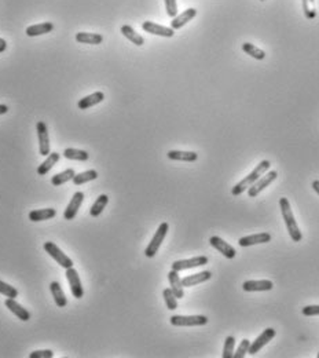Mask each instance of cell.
I'll list each match as a JSON object with an SVG mask.
<instances>
[{"mask_svg": "<svg viewBox=\"0 0 319 358\" xmlns=\"http://www.w3.org/2000/svg\"><path fill=\"white\" fill-rule=\"evenodd\" d=\"M0 294L5 295L6 298L15 299L18 296V289L14 288V287H11L10 284L5 283V281L0 280Z\"/></svg>", "mask_w": 319, "mask_h": 358, "instance_id": "cell-35", "label": "cell"}, {"mask_svg": "<svg viewBox=\"0 0 319 358\" xmlns=\"http://www.w3.org/2000/svg\"><path fill=\"white\" fill-rule=\"evenodd\" d=\"M197 10L196 9H187L184 10L182 14H178L175 18H172L171 21V28L173 31H178L180 28H183L187 22H190L193 18H196Z\"/></svg>", "mask_w": 319, "mask_h": 358, "instance_id": "cell-17", "label": "cell"}, {"mask_svg": "<svg viewBox=\"0 0 319 358\" xmlns=\"http://www.w3.org/2000/svg\"><path fill=\"white\" fill-rule=\"evenodd\" d=\"M271 241V234L270 233H256L251 234V236H245L238 240L240 247H252V245H257V244H267Z\"/></svg>", "mask_w": 319, "mask_h": 358, "instance_id": "cell-15", "label": "cell"}, {"mask_svg": "<svg viewBox=\"0 0 319 358\" xmlns=\"http://www.w3.org/2000/svg\"><path fill=\"white\" fill-rule=\"evenodd\" d=\"M74 175L76 174H74L73 168H68V170L62 171L60 174L54 175V176L51 178V184L54 185V186H61V185L66 184L69 181H73Z\"/></svg>", "mask_w": 319, "mask_h": 358, "instance_id": "cell-30", "label": "cell"}, {"mask_svg": "<svg viewBox=\"0 0 319 358\" xmlns=\"http://www.w3.org/2000/svg\"><path fill=\"white\" fill-rule=\"evenodd\" d=\"M9 112V106L5 105V104H0V116L6 115Z\"/></svg>", "mask_w": 319, "mask_h": 358, "instance_id": "cell-42", "label": "cell"}, {"mask_svg": "<svg viewBox=\"0 0 319 358\" xmlns=\"http://www.w3.org/2000/svg\"><path fill=\"white\" fill-rule=\"evenodd\" d=\"M64 157L68 160H76V161H87L90 159L88 151L80 150V149H74V147H68L64 150Z\"/></svg>", "mask_w": 319, "mask_h": 358, "instance_id": "cell-29", "label": "cell"}, {"mask_svg": "<svg viewBox=\"0 0 319 358\" xmlns=\"http://www.w3.org/2000/svg\"><path fill=\"white\" fill-rule=\"evenodd\" d=\"M274 288L271 280H248L242 284V289L245 292H265Z\"/></svg>", "mask_w": 319, "mask_h": 358, "instance_id": "cell-14", "label": "cell"}, {"mask_svg": "<svg viewBox=\"0 0 319 358\" xmlns=\"http://www.w3.org/2000/svg\"><path fill=\"white\" fill-rule=\"evenodd\" d=\"M168 281L171 285V289L173 291V294L178 299L184 298V287L182 284V278L179 277V271L171 270L168 273Z\"/></svg>", "mask_w": 319, "mask_h": 358, "instance_id": "cell-20", "label": "cell"}, {"mask_svg": "<svg viewBox=\"0 0 319 358\" xmlns=\"http://www.w3.org/2000/svg\"><path fill=\"white\" fill-rule=\"evenodd\" d=\"M83 201H84V193L83 192L74 193L73 197H72V200L69 201L68 207H66V210H65L64 212L65 220H72L76 218L78 210H80V207H82Z\"/></svg>", "mask_w": 319, "mask_h": 358, "instance_id": "cell-13", "label": "cell"}, {"mask_svg": "<svg viewBox=\"0 0 319 358\" xmlns=\"http://www.w3.org/2000/svg\"><path fill=\"white\" fill-rule=\"evenodd\" d=\"M275 335H277L275 329H273V328H265L253 342H251V346H249V351H248V353L251 354V355H255L256 353H259L265 344L269 343V342H271V340L275 338Z\"/></svg>", "mask_w": 319, "mask_h": 358, "instance_id": "cell-9", "label": "cell"}, {"mask_svg": "<svg viewBox=\"0 0 319 358\" xmlns=\"http://www.w3.org/2000/svg\"><path fill=\"white\" fill-rule=\"evenodd\" d=\"M318 358H319V353H318Z\"/></svg>", "mask_w": 319, "mask_h": 358, "instance_id": "cell-45", "label": "cell"}, {"mask_svg": "<svg viewBox=\"0 0 319 358\" xmlns=\"http://www.w3.org/2000/svg\"><path fill=\"white\" fill-rule=\"evenodd\" d=\"M312 189H314L315 192H316V194L319 196V181L318 179H315L314 182H312Z\"/></svg>", "mask_w": 319, "mask_h": 358, "instance_id": "cell-43", "label": "cell"}, {"mask_svg": "<svg viewBox=\"0 0 319 358\" xmlns=\"http://www.w3.org/2000/svg\"><path fill=\"white\" fill-rule=\"evenodd\" d=\"M242 51L246 53L248 55H251L252 58H255L257 61H263L265 58L264 51L259 48L257 46H255V44H252V43H244L242 44Z\"/></svg>", "mask_w": 319, "mask_h": 358, "instance_id": "cell-31", "label": "cell"}, {"mask_svg": "<svg viewBox=\"0 0 319 358\" xmlns=\"http://www.w3.org/2000/svg\"><path fill=\"white\" fill-rule=\"evenodd\" d=\"M60 159H61V155L58 153V151H52V153H50V155L47 156L46 160L43 161V163L37 167V174L40 175V176H44V175L48 174V172L52 170V167L60 161Z\"/></svg>", "mask_w": 319, "mask_h": 358, "instance_id": "cell-22", "label": "cell"}, {"mask_svg": "<svg viewBox=\"0 0 319 358\" xmlns=\"http://www.w3.org/2000/svg\"><path fill=\"white\" fill-rule=\"evenodd\" d=\"M270 167H271V163H270L269 160L260 161L259 164L256 165L255 170L252 171L251 174L248 175V176H245V178L242 179V181H240V182H238V184L235 185L233 189H231V194H233L234 197L241 196L242 193L251 188L252 185L255 184L256 181H257V179H259L261 175H264L265 172L270 170Z\"/></svg>", "mask_w": 319, "mask_h": 358, "instance_id": "cell-2", "label": "cell"}, {"mask_svg": "<svg viewBox=\"0 0 319 358\" xmlns=\"http://www.w3.org/2000/svg\"><path fill=\"white\" fill-rule=\"evenodd\" d=\"M44 251H46L60 266L64 267V269L73 267V261H72L66 253H64V251H62L57 244L47 241V243H44Z\"/></svg>", "mask_w": 319, "mask_h": 358, "instance_id": "cell-4", "label": "cell"}, {"mask_svg": "<svg viewBox=\"0 0 319 358\" xmlns=\"http://www.w3.org/2000/svg\"><path fill=\"white\" fill-rule=\"evenodd\" d=\"M210 277H212V273H210V271H201V273H196V274H190L183 277L182 284L183 287H186V288H189V287H196V285L209 281Z\"/></svg>", "mask_w": 319, "mask_h": 358, "instance_id": "cell-18", "label": "cell"}, {"mask_svg": "<svg viewBox=\"0 0 319 358\" xmlns=\"http://www.w3.org/2000/svg\"><path fill=\"white\" fill-rule=\"evenodd\" d=\"M76 41L82 44H91L96 46L103 41V36L99 33H88V32H78L76 33Z\"/></svg>", "mask_w": 319, "mask_h": 358, "instance_id": "cell-26", "label": "cell"}, {"mask_svg": "<svg viewBox=\"0 0 319 358\" xmlns=\"http://www.w3.org/2000/svg\"><path fill=\"white\" fill-rule=\"evenodd\" d=\"M108 202H109V196L108 194H100L99 197L95 200V202L92 204L91 208H90V215L94 216V218L99 216L106 208V206H108Z\"/></svg>", "mask_w": 319, "mask_h": 358, "instance_id": "cell-28", "label": "cell"}, {"mask_svg": "<svg viewBox=\"0 0 319 358\" xmlns=\"http://www.w3.org/2000/svg\"><path fill=\"white\" fill-rule=\"evenodd\" d=\"M206 316H172L169 318L173 326H202L208 324Z\"/></svg>", "mask_w": 319, "mask_h": 358, "instance_id": "cell-6", "label": "cell"}, {"mask_svg": "<svg viewBox=\"0 0 319 358\" xmlns=\"http://www.w3.org/2000/svg\"><path fill=\"white\" fill-rule=\"evenodd\" d=\"M120 31H121V33H123V36L127 37L128 40L131 41V43H134L135 46L141 47L145 44V39H143V37H142L132 27H129V25H123Z\"/></svg>", "mask_w": 319, "mask_h": 358, "instance_id": "cell-27", "label": "cell"}, {"mask_svg": "<svg viewBox=\"0 0 319 358\" xmlns=\"http://www.w3.org/2000/svg\"><path fill=\"white\" fill-rule=\"evenodd\" d=\"M301 313H303V316L306 317L319 316V304H310V306H306V308H303Z\"/></svg>", "mask_w": 319, "mask_h": 358, "instance_id": "cell-40", "label": "cell"}, {"mask_svg": "<svg viewBox=\"0 0 319 358\" xmlns=\"http://www.w3.org/2000/svg\"><path fill=\"white\" fill-rule=\"evenodd\" d=\"M208 262H209L208 257H204V255L190 258V259L175 261L172 263V270L183 271V270H189V269H196V267L205 266V265H208Z\"/></svg>", "mask_w": 319, "mask_h": 358, "instance_id": "cell-7", "label": "cell"}, {"mask_svg": "<svg viewBox=\"0 0 319 358\" xmlns=\"http://www.w3.org/2000/svg\"><path fill=\"white\" fill-rule=\"evenodd\" d=\"M165 2V10L171 18H175L178 15V3L176 0H164Z\"/></svg>", "mask_w": 319, "mask_h": 358, "instance_id": "cell-38", "label": "cell"}, {"mask_svg": "<svg viewBox=\"0 0 319 358\" xmlns=\"http://www.w3.org/2000/svg\"><path fill=\"white\" fill-rule=\"evenodd\" d=\"M6 50H7V41L0 37V53H3Z\"/></svg>", "mask_w": 319, "mask_h": 358, "instance_id": "cell-41", "label": "cell"}, {"mask_svg": "<svg viewBox=\"0 0 319 358\" xmlns=\"http://www.w3.org/2000/svg\"><path fill=\"white\" fill-rule=\"evenodd\" d=\"M54 351L52 350H36L29 354V358H52Z\"/></svg>", "mask_w": 319, "mask_h": 358, "instance_id": "cell-39", "label": "cell"}, {"mask_svg": "<svg viewBox=\"0 0 319 358\" xmlns=\"http://www.w3.org/2000/svg\"><path fill=\"white\" fill-rule=\"evenodd\" d=\"M234 350H235V338L234 336H227L224 340L223 346V353L222 357L223 358H233Z\"/></svg>", "mask_w": 319, "mask_h": 358, "instance_id": "cell-34", "label": "cell"}, {"mask_svg": "<svg viewBox=\"0 0 319 358\" xmlns=\"http://www.w3.org/2000/svg\"><path fill=\"white\" fill-rule=\"evenodd\" d=\"M36 131L37 138H39V151H40L41 156H48L51 153V145L46 123L44 121H37Z\"/></svg>", "mask_w": 319, "mask_h": 358, "instance_id": "cell-8", "label": "cell"}, {"mask_svg": "<svg viewBox=\"0 0 319 358\" xmlns=\"http://www.w3.org/2000/svg\"><path fill=\"white\" fill-rule=\"evenodd\" d=\"M54 31V25L52 22H41V23H36V25H32V27H28L25 33L26 36L29 37H36V36H41V35H46V33H50Z\"/></svg>", "mask_w": 319, "mask_h": 358, "instance_id": "cell-23", "label": "cell"}, {"mask_svg": "<svg viewBox=\"0 0 319 358\" xmlns=\"http://www.w3.org/2000/svg\"><path fill=\"white\" fill-rule=\"evenodd\" d=\"M5 304H6V308L9 309L14 316L18 317L21 321H29V320H31V312H28L26 309L23 308V306H21L15 299L7 298L6 299Z\"/></svg>", "mask_w": 319, "mask_h": 358, "instance_id": "cell-16", "label": "cell"}, {"mask_svg": "<svg viewBox=\"0 0 319 358\" xmlns=\"http://www.w3.org/2000/svg\"><path fill=\"white\" fill-rule=\"evenodd\" d=\"M249 346H251V340L242 339L241 344L238 346V349L235 350L233 358H244L246 355V353L249 351Z\"/></svg>", "mask_w": 319, "mask_h": 358, "instance_id": "cell-37", "label": "cell"}, {"mask_svg": "<svg viewBox=\"0 0 319 358\" xmlns=\"http://www.w3.org/2000/svg\"><path fill=\"white\" fill-rule=\"evenodd\" d=\"M50 291L52 298H54L55 304H57L58 308H65V306L68 304V299L65 296L64 289H62V287H61V284L58 281H52V283H51Z\"/></svg>", "mask_w": 319, "mask_h": 358, "instance_id": "cell-24", "label": "cell"}, {"mask_svg": "<svg viewBox=\"0 0 319 358\" xmlns=\"http://www.w3.org/2000/svg\"><path fill=\"white\" fill-rule=\"evenodd\" d=\"M279 208H281V212H282L283 222H285V226H286L287 233L290 236V239L295 243H300L301 240H303V234H301L300 229H299V225H297L295 215H293L292 212V208H290V202H289V200L286 197L279 198Z\"/></svg>", "mask_w": 319, "mask_h": 358, "instance_id": "cell-1", "label": "cell"}, {"mask_svg": "<svg viewBox=\"0 0 319 358\" xmlns=\"http://www.w3.org/2000/svg\"><path fill=\"white\" fill-rule=\"evenodd\" d=\"M98 178V172L96 170H87L84 172H80V174H76L73 178V184L80 186V185H84L87 182H91V181H95Z\"/></svg>", "mask_w": 319, "mask_h": 358, "instance_id": "cell-32", "label": "cell"}, {"mask_svg": "<svg viewBox=\"0 0 319 358\" xmlns=\"http://www.w3.org/2000/svg\"><path fill=\"white\" fill-rule=\"evenodd\" d=\"M168 230H169V225L167 223V222H163V223L158 226V229H157V232H155L154 236H153V239H151V241L149 243L146 249H145V255H146L147 258L155 257V253L158 252L161 244L164 243Z\"/></svg>", "mask_w": 319, "mask_h": 358, "instance_id": "cell-3", "label": "cell"}, {"mask_svg": "<svg viewBox=\"0 0 319 358\" xmlns=\"http://www.w3.org/2000/svg\"><path fill=\"white\" fill-rule=\"evenodd\" d=\"M303 2V11L306 18L314 19L316 17V10H315V0H301Z\"/></svg>", "mask_w": 319, "mask_h": 358, "instance_id": "cell-36", "label": "cell"}, {"mask_svg": "<svg viewBox=\"0 0 319 358\" xmlns=\"http://www.w3.org/2000/svg\"><path fill=\"white\" fill-rule=\"evenodd\" d=\"M66 280L70 287V292L76 299H82L84 296V288H83L82 281H80V275H78L77 270L74 267H69L66 269Z\"/></svg>", "mask_w": 319, "mask_h": 358, "instance_id": "cell-10", "label": "cell"}, {"mask_svg": "<svg viewBox=\"0 0 319 358\" xmlns=\"http://www.w3.org/2000/svg\"><path fill=\"white\" fill-rule=\"evenodd\" d=\"M163 296H164L165 304L168 310H176L178 309V298L175 296L173 291L171 288H165L163 291Z\"/></svg>", "mask_w": 319, "mask_h": 358, "instance_id": "cell-33", "label": "cell"}, {"mask_svg": "<svg viewBox=\"0 0 319 358\" xmlns=\"http://www.w3.org/2000/svg\"><path fill=\"white\" fill-rule=\"evenodd\" d=\"M103 99H105V94L102 91H96L94 92V94H90V95L82 98V99L77 102V108L82 110H87L90 109V108H92V106L100 104Z\"/></svg>", "mask_w": 319, "mask_h": 358, "instance_id": "cell-19", "label": "cell"}, {"mask_svg": "<svg viewBox=\"0 0 319 358\" xmlns=\"http://www.w3.org/2000/svg\"><path fill=\"white\" fill-rule=\"evenodd\" d=\"M57 215V210L54 208H43V210H33L29 212V220L31 222H41V220H48L55 218Z\"/></svg>", "mask_w": 319, "mask_h": 358, "instance_id": "cell-25", "label": "cell"}, {"mask_svg": "<svg viewBox=\"0 0 319 358\" xmlns=\"http://www.w3.org/2000/svg\"><path fill=\"white\" fill-rule=\"evenodd\" d=\"M260 2H265V0H260Z\"/></svg>", "mask_w": 319, "mask_h": 358, "instance_id": "cell-44", "label": "cell"}, {"mask_svg": "<svg viewBox=\"0 0 319 358\" xmlns=\"http://www.w3.org/2000/svg\"><path fill=\"white\" fill-rule=\"evenodd\" d=\"M142 29L145 32L161 37H173V35H175V31H173L172 28L158 25V23L151 22V21H145V22L142 23Z\"/></svg>", "mask_w": 319, "mask_h": 358, "instance_id": "cell-12", "label": "cell"}, {"mask_svg": "<svg viewBox=\"0 0 319 358\" xmlns=\"http://www.w3.org/2000/svg\"><path fill=\"white\" fill-rule=\"evenodd\" d=\"M209 244L216 251H219L224 258H227V259H234L235 255H237L235 248L233 245H230L228 243H226L223 239H220L219 236H212L209 239Z\"/></svg>", "mask_w": 319, "mask_h": 358, "instance_id": "cell-11", "label": "cell"}, {"mask_svg": "<svg viewBox=\"0 0 319 358\" xmlns=\"http://www.w3.org/2000/svg\"><path fill=\"white\" fill-rule=\"evenodd\" d=\"M167 157L173 161H184V163H194L198 160V155L196 151H184V150H169Z\"/></svg>", "mask_w": 319, "mask_h": 358, "instance_id": "cell-21", "label": "cell"}, {"mask_svg": "<svg viewBox=\"0 0 319 358\" xmlns=\"http://www.w3.org/2000/svg\"><path fill=\"white\" fill-rule=\"evenodd\" d=\"M277 176H278V172H277V171H269V172H265L264 175H261L255 184L248 189V196L252 198L259 196L260 193L263 192L265 188H269L270 185L277 181Z\"/></svg>", "mask_w": 319, "mask_h": 358, "instance_id": "cell-5", "label": "cell"}]
</instances>
